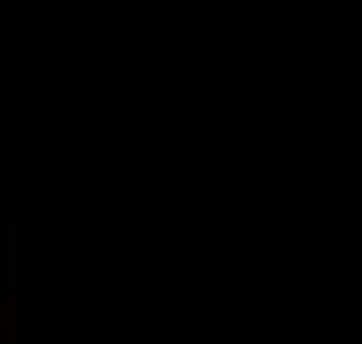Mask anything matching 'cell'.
Listing matches in <instances>:
<instances>
[{
    "label": "cell",
    "instance_id": "1",
    "mask_svg": "<svg viewBox=\"0 0 362 344\" xmlns=\"http://www.w3.org/2000/svg\"><path fill=\"white\" fill-rule=\"evenodd\" d=\"M14 335H19V326H14V302L5 298L0 302V344H14Z\"/></svg>",
    "mask_w": 362,
    "mask_h": 344
}]
</instances>
